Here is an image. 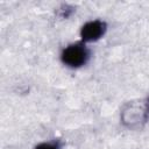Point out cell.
<instances>
[{"label": "cell", "mask_w": 149, "mask_h": 149, "mask_svg": "<svg viewBox=\"0 0 149 149\" xmlns=\"http://www.w3.org/2000/svg\"><path fill=\"white\" fill-rule=\"evenodd\" d=\"M61 141L54 140L51 142H42L35 147V149H61Z\"/></svg>", "instance_id": "3957f363"}, {"label": "cell", "mask_w": 149, "mask_h": 149, "mask_svg": "<svg viewBox=\"0 0 149 149\" xmlns=\"http://www.w3.org/2000/svg\"><path fill=\"white\" fill-rule=\"evenodd\" d=\"M91 52L90 49L85 45L84 42H76L69 44L66 48L63 49L61 54V61L64 65L77 69L85 65L90 59Z\"/></svg>", "instance_id": "6da1fadb"}, {"label": "cell", "mask_w": 149, "mask_h": 149, "mask_svg": "<svg viewBox=\"0 0 149 149\" xmlns=\"http://www.w3.org/2000/svg\"><path fill=\"white\" fill-rule=\"evenodd\" d=\"M147 116H149V98H148V102H147Z\"/></svg>", "instance_id": "277c9868"}, {"label": "cell", "mask_w": 149, "mask_h": 149, "mask_svg": "<svg viewBox=\"0 0 149 149\" xmlns=\"http://www.w3.org/2000/svg\"><path fill=\"white\" fill-rule=\"evenodd\" d=\"M107 30V24L101 20H93L86 22L80 29L81 42H95L100 40Z\"/></svg>", "instance_id": "7a4b0ae2"}]
</instances>
